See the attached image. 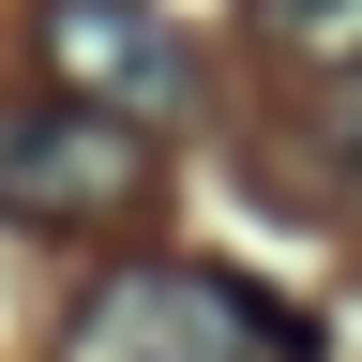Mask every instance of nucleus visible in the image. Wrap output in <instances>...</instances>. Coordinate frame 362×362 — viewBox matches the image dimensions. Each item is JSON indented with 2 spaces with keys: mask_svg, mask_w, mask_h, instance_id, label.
Instances as JSON below:
<instances>
[{
  "mask_svg": "<svg viewBox=\"0 0 362 362\" xmlns=\"http://www.w3.org/2000/svg\"><path fill=\"white\" fill-rule=\"evenodd\" d=\"M61 362H302V317L211 257H136L61 317Z\"/></svg>",
  "mask_w": 362,
  "mask_h": 362,
  "instance_id": "1",
  "label": "nucleus"
},
{
  "mask_svg": "<svg viewBox=\"0 0 362 362\" xmlns=\"http://www.w3.org/2000/svg\"><path fill=\"white\" fill-rule=\"evenodd\" d=\"M30 61H45L61 106H106V121H136V136L197 121V90H211L197 30L151 16V0H30Z\"/></svg>",
  "mask_w": 362,
  "mask_h": 362,
  "instance_id": "2",
  "label": "nucleus"
},
{
  "mask_svg": "<svg viewBox=\"0 0 362 362\" xmlns=\"http://www.w3.org/2000/svg\"><path fill=\"white\" fill-rule=\"evenodd\" d=\"M151 197V136L61 90H0V226H121Z\"/></svg>",
  "mask_w": 362,
  "mask_h": 362,
  "instance_id": "3",
  "label": "nucleus"
},
{
  "mask_svg": "<svg viewBox=\"0 0 362 362\" xmlns=\"http://www.w3.org/2000/svg\"><path fill=\"white\" fill-rule=\"evenodd\" d=\"M332 197H347V211H362V106H347V121H332Z\"/></svg>",
  "mask_w": 362,
  "mask_h": 362,
  "instance_id": "5",
  "label": "nucleus"
},
{
  "mask_svg": "<svg viewBox=\"0 0 362 362\" xmlns=\"http://www.w3.org/2000/svg\"><path fill=\"white\" fill-rule=\"evenodd\" d=\"M257 45L302 76H362V0H257Z\"/></svg>",
  "mask_w": 362,
  "mask_h": 362,
  "instance_id": "4",
  "label": "nucleus"
}]
</instances>
